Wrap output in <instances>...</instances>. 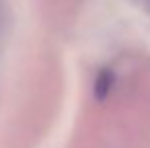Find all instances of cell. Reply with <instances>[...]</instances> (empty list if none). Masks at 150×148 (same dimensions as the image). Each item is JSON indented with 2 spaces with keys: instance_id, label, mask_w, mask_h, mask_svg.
I'll return each instance as SVG.
<instances>
[{
  "instance_id": "1",
  "label": "cell",
  "mask_w": 150,
  "mask_h": 148,
  "mask_svg": "<svg viewBox=\"0 0 150 148\" xmlns=\"http://www.w3.org/2000/svg\"><path fill=\"white\" fill-rule=\"evenodd\" d=\"M112 83H114V75L110 69H101L98 77H96V85H93V91H96V98L101 99L108 96V91H110V87H112Z\"/></svg>"
}]
</instances>
